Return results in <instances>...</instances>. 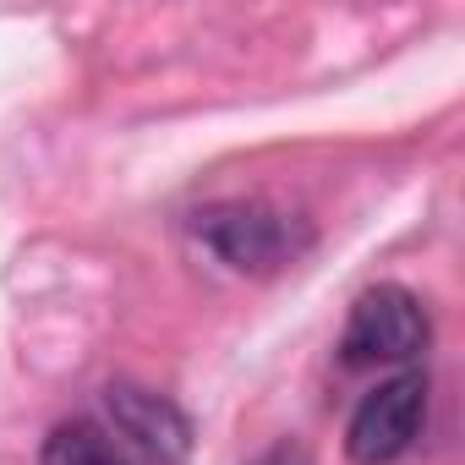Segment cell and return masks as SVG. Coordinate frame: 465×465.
<instances>
[{
    "label": "cell",
    "mask_w": 465,
    "mask_h": 465,
    "mask_svg": "<svg viewBox=\"0 0 465 465\" xmlns=\"http://www.w3.org/2000/svg\"><path fill=\"white\" fill-rule=\"evenodd\" d=\"M104 411H110L115 432H121L132 449H143L148 460H159V465H181V460H186V449H192V421L181 416L175 400H164V394H153V389H137V383H110V389H104Z\"/></svg>",
    "instance_id": "cell-4"
},
{
    "label": "cell",
    "mask_w": 465,
    "mask_h": 465,
    "mask_svg": "<svg viewBox=\"0 0 465 465\" xmlns=\"http://www.w3.org/2000/svg\"><path fill=\"white\" fill-rule=\"evenodd\" d=\"M197 242L236 274H280L312 252V224L269 203H208L192 213Z\"/></svg>",
    "instance_id": "cell-1"
},
{
    "label": "cell",
    "mask_w": 465,
    "mask_h": 465,
    "mask_svg": "<svg viewBox=\"0 0 465 465\" xmlns=\"http://www.w3.org/2000/svg\"><path fill=\"white\" fill-rule=\"evenodd\" d=\"M432 340L427 307L405 291V285H372L356 296L345 334H340V361L345 367H400L416 361Z\"/></svg>",
    "instance_id": "cell-2"
},
{
    "label": "cell",
    "mask_w": 465,
    "mask_h": 465,
    "mask_svg": "<svg viewBox=\"0 0 465 465\" xmlns=\"http://www.w3.org/2000/svg\"><path fill=\"white\" fill-rule=\"evenodd\" d=\"M421 416H427V378L416 367L383 378L372 394H361V405L351 411V427H345V454L356 465H394L416 432H421Z\"/></svg>",
    "instance_id": "cell-3"
},
{
    "label": "cell",
    "mask_w": 465,
    "mask_h": 465,
    "mask_svg": "<svg viewBox=\"0 0 465 465\" xmlns=\"http://www.w3.org/2000/svg\"><path fill=\"white\" fill-rule=\"evenodd\" d=\"M252 465H312V460H307V449H302V443H274V449H269V454H258Z\"/></svg>",
    "instance_id": "cell-6"
},
{
    "label": "cell",
    "mask_w": 465,
    "mask_h": 465,
    "mask_svg": "<svg viewBox=\"0 0 465 465\" xmlns=\"http://www.w3.org/2000/svg\"><path fill=\"white\" fill-rule=\"evenodd\" d=\"M45 465H126L115 454V443L94 427V421H61L50 438H45Z\"/></svg>",
    "instance_id": "cell-5"
}]
</instances>
